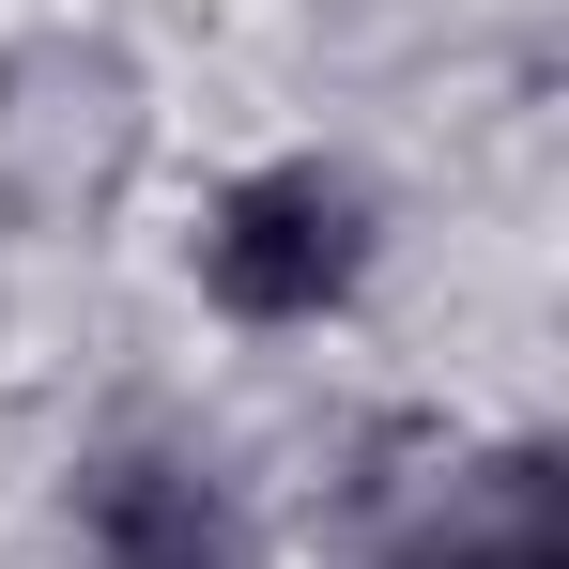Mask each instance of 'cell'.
Here are the masks:
<instances>
[{"instance_id":"3957f363","label":"cell","mask_w":569,"mask_h":569,"mask_svg":"<svg viewBox=\"0 0 569 569\" xmlns=\"http://www.w3.org/2000/svg\"><path fill=\"white\" fill-rule=\"evenodd\" d=\"M93 569H231V492L200 462H170V447H123V462H93Z\"/></svg>"},{"instance_id":"7a4b0ae2","label":"cell","mask_w":569,"mask_h":569,"mask_svg":"<svg viewBox=\"0 0 569 569\" xmlns=\"http://www.w3.org/2000/svg\"><path fill=\"white\" fill-rule=\"evenodd\" d=\"M123 154H139V78H123L108 47L47 31V47L0 62V200H16V216H78V200H108Z\"/></svg>"},{"instance_id":"6da1fadb","label":"cell","mask_w":569,"mask_h":569,"mask_svg":"<svg viewBox=\"0 0 569 569\" xmlns=\"http://www.w3.org/2000/svg\"><path fill=\"white\" fill-rule=\"evenodd\" d=\"M200 278L231 323H323L339 292L370 278V186L292 154V170H247V186L200 216Z\"/></svg>"}]
</instances>
